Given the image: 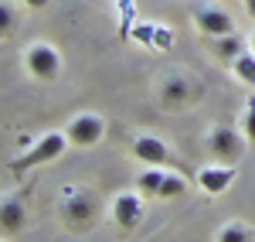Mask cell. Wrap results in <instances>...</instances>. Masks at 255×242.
Masks as SVG:
<instances>
[{"label":"cell","instance_id":"cell-1","mask_svg":"<svg viewBox=\"0 0 255 242\" xmlns=\"http://www.w3.org/2000/svg\"><path fill=\"white\" fill-rule=\"evenodd\" d=\"M65 133H48V137H41L38 143H31L27 150H24V157L7 164V171H27V167H41V164L55 161L61 150H65Z\"/></svg>","mask_w":255,"mask_h":242},{"label":"cell","instance_id":"cell-2","mask_svg":"<svg viewBox=\"0 0 255 242\" xmlns=\"http://www.w3.org/2000/svg\"><path fill=\"white\" fill-rule=\"evenodd\" d=\"M102 133H106V123H102V116H96V113L75 116V120L68 123V130H65V137H68L72 147H96V143L102 140Z\"/></svg>","mask_w":255,"mask_h":242},{"label":"cell","instance_id":"cell-3","mask_svg":"<svg viewBox=\"0 0 255 242\" xmlns=\"http://www.w3.org/2000/svg\"><path fill=\"white\" fill-rule=\"evenodd\" d=\"M27 72L41 82H51L55 75L61 72V61H58V51L51 44H34L27 51Z\"/></svg>","mask_w":255,"mask_h":242},{"label":"cell","instance_id":"cell-4","mask_svg":"<svg viewBox=\"0 0 255 242\" xmlns=\"http://www.w3.org/2000/svg\"><path fill=\"white\" fill-rule=\"evenodd\" d=\"M194 24H197V31L208 34V38L235 34V20H232V14H225V10H218V7H197L194 10Z\"/></svg>","mask_w":255,"mask_h":242},{"label":"cell","instance_id":"cell-5","mask_svg":"<svg viewBox=\"0 0 255 242\" xmlns=\"http://www.w3.org/2000/svg\"><path fill=\"white\" fill-rule=\"evenodd\" d=\"M65 198H68V202H65V208H61V215H65L68 225H79L82 229V225L92 222V215L99 212V202L92 198V195H85V191H82V195H75V191L68 195V191H65Z\"/></svg>","mask_w":255,"mask_h":242},{"label":"cell","instance_id":"cell-6","mask_svg":"<svg viewBox=\"0 0 255 242\" xmlns=\"http://www.w3.org/2000/svg\"><path fill=\"white\" fill-rule=\"evenodd\" d=\"M113 219H116L119 229H126V232H133L143 219V202H139V195H116V202H113Z\"/></svg>","mask_w":255,"mask_h":242},{"label":"cell","instance_id":"cell-7","mask_svg":"<svg viewBox=\"0 0 255 242\" xmlns=\"http://www.w3.org/2000/svg\"><path fill=\"white\" fill-rule=\"evenodd\" d=\"M133 154H136V161L143 164H167L170 161V150H167V143L157 140V137H136V143H133Z\"/></svg>","mask_w":255,"mask_h":242},{"label":"cell","instance_id":"cell-8","mask_svg":"<svg viewBox=\"0 0 255 242\" xmlns=\"http://www.w3.org/2000/svg\"><path fill=\"white\" fill-rule=\"evenodd\" d=\"M232 181H235V171L232 167H204V171H197V184L208 195H221Z\"/></svg>","mask_w":255,"mask_h":242},{"label":"cell","instance_id":"cell-9","mask_svg":"<svg viewBox=\"0 0 255 242\" xmlns=\"http://www.w3.org/2000/svg\"><path fill=\"white\" fill-rule=\"evenodd\" d=\"M208 143H211V150H215L218 157H238L242 154V140H238L235 130H228V126H218L215 133L208 137Z\"/></svg>","mask_w":255,"mask_h":242},{"label":"cell","instance_id":"cell-10","mask_svg":"<svg viewBox=\"0 0 255 242\" xmlns=\"http://www.w3.org/2000/svg\"><path fill=\"white\" fill-rule=\"evenodd\" d=\"M163 174L167 171H157V164H146V171L136 178V188L139 195H146V198H157L160 195V184H163Z\"/></svg>","mask_w":255,"mask_h":242},{"label":"cell","instance_id":"cell-11","mask_svg":"<svg viewBox=\"0 0 255 242\" xmlns=\"http://www.w3.org/2000/svg\"><path fill=\"white\" fill-rule=\"evenodd\" d=\"M0 225H3V232H17L24 225V208L14 198H3V205H0Z\"/></svg>","mask_w":255,"mask_h":242},{"label":"cell","instance_id":"cell-12","mask_svg":"<svg viewBox=\"0 0 255 242\" xmlns=\"http://www.w3.org/2000/svg\"><path fill=\"white\" fill-rule=\"evenodd\" d=\"M184 191H187V181H184L180 174H170V171H167V174H163V184H160V195H157V198H177V195H184Z\"/></svg>","mask_w":255,"mask_h":242},{"label":"cell","instance_id":"cell-13","mask_svg":"<svg viewBox=\"0 0 255 242\" xmlns=\"http://www.w3.org/2000/svg\"><path fill=\"white\" fill-rule=\"evenodd\" d=\"M232 68H235V75L242 82H249V85H255V55H238L235 61H232Z\"/></svg>","mask_w":255,"mask_h":242},{"label":"cell","instance_id":"cell-14","mask_svg":"<svg viewBox=\"0 0 255 242\" xmlns=\"http://www.w3.org/2000/svg\"><path fill=\"white\" fill-rule=\"evenodd\" d=\"M221 58H228V61H235L238 55H242V41L235 38V34H221L218 38V48H215Z\"/></svg>","mask_w":255,"mask_h":242},{"label":"cell","instance_id":"cell-15","mask_svg":"<svg viewBox=\"0 0 255 242\" xmlns=\"http://www.w3.org/2000/svg\"><path fill=\"white\" fill-rule=\"evenodd\" d=\"M218 239H221V242H249V239H252V229H245L242 222H232L228 229L218 232Z\"/></svg>","mask_w":255,"mask_h":242},{"label":"cell","instance_id":"cell-16","mask_svg":"<svg viewBox=\"0 0 255 242\" xmlns=\"http://www.w3.org/2000/svg\"><path fill=\"white\" fill-rule=\"evenodd\" d=\"M245 137L255 147V106H249V116H245Z\"/></svg>","mask_w":255,"mask_h":242},{"label":"cell","instance_id":"cell-17","mask_svg":"<svg viewBox=\"0 0 255 242\" xmlns=\"http://www.w3.org/2000/svg\"><path fill=\"white\" fill-rule=\"evenodd\" d=\"M0 17H3V34H10V27H14V14H10V3H7V0L0 3Z\"/></svg>","mask_w":255,"mask_h":242},{"label":"cell","instance_id":"cell-18","mask_svg":"<svg viewBox=\"0 0 255 242\" xmlns=\"http://www.w3.org/2000/svg\"><path fill=\"white\" fill-rule=\"evenodd\" d=\"M167 99H184V82H167Z\"/></svg>","mask_w":255,"mask_h":242},{"label":"cell","instance_id":"cell-19","mask_svg":"<svg viewBox=\"0 0 255 242\" xmlns=\"http://www.w3.org/2000/svg\"><path fill=\"white\" fill-rule=\"evenodd\" d=\"M24 3H27V7H38V10H41V7H48L51 0H24Z\"/></svg>","mask_w":255,"mask_h":242},{"label":"cell","instance_id":"cell-20","mask_svg":"<svg viewBox=\"0 0 255 242\" xmlns=\"http://www.w3.org/2000/svg\"><path fill=\"white\" fill-rule=\"evenodd\" d=\"M245 10H249V17H255V0H245Z\"/></svg>","mask_w":255,"mask_h":242},{"label":"cell","instance_id":"cell-21","mask_svg":"<svg viewBox=\"0 0 255 242\" xmlns=\"http://www.w3.org/2000/svg\"><path fill=\"white\" fill-rule=\"evenodd\" d=\"M252 48H255V34H252Z\"/></svg>","mask_w":255,"mask_h":242}]
</instances>
